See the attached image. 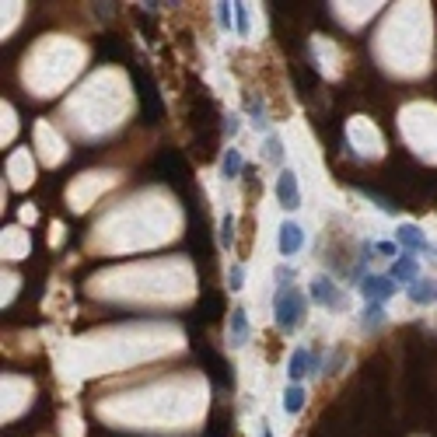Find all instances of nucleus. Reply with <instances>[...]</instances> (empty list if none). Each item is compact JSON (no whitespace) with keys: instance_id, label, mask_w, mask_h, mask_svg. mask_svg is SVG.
<instances>
[{"instance_id":"1","label":"nucleus","mask_w":437,"mask_h":437,"mask_svg":"<svg viewBox=\"0 0 437 437\" xmlns=\"http://www.w3.org/2000/svg\"><path fill=\"white\" fill-rule=\"evenodd\" d=\"M305 312H308V298H305L298 287H280V291L273 294V319H277V329L298 332V325L305 322Z\"/></svg>"},{"instance_id":"2","label":"nucleus","mask_w":437,"mask_h":437,"mask_svg":"<svg viewBox=\"0 0 437 437\" xmlns=\"http://www.w3.org/2000/svg\"><path fill=\"white\" fill-rule=\"evenodd\" d=\"M357 291H360L364 305H385V301H392V298L399 294V284H395L388 273H367V277L357 284Z\"/></svg>"},{"instance_id":"3","label":"nucleus","mask_w":437,"mask_h":437,"mask_svg":"<svg viewBox=\"0 0 437 437\" xmlns=\"http://www.w3.org/2000/svg\"><path fill=\"white\" fill-rule=\"evenodd\" d=\"M395 245L402 252H413V256H437V245L427 238V231H420V224L406 221L395 228Z\"/></svg>"},{"instance_id":"4","label":"nucleus","mask_w":437,"mask_h":437,"mask_svg":"<svg viewBox=\"0 0 437 437\" xmlns=\"http://www.w3.org/2000/svg\"><path fill=\"white\" fill-rule=\"evenodd\" d=\"M273 192H277L280 210L294 213V210L301 206V182H298V171H294V168H280V175H277V182H273Z\"/></svg>"},{"instance_id":"5","label":"nucleus","mask_w":437,"mask_h":437,"mask_svg":"<svg viewBox=\"0 0 437 437\" xmlns=\"http://www.w3.org/2000/svg\"><path fill=\"white\" fill-rule=\"evenodd\" d=\"M308 301H315L319 308H332V312H339L346 301H343V291L332 284V277H315L312 280V287H308Z\"/></svg>"},{"instance_id":"6","label":"nucleus","mask_w":437,"mask_h":437,"mask_svg":"<svg viewBox=\"0 0 437 437\" xmlns=\"http://www.w3.org/2000/svg\"><path fill=\"white\" fill-rule=\"evenodd\" d=\"M301 249H305V228H301L298 221H284V224L277 228V252H280L284 259H294Z\"/></svg>"},{"instance_id":"7","label":"nucleus","mask_w":437,"mask_h":437,"mask_svg":"<svg viewBox=\"0 0 437 437\" xmlns=\"http://www.w3.org/2000/svg\"><path fill=\"white\" fill-rule=\"evenodd\" d=\"M388 277H392L399 287H409L413 280H420V259H416L413 252H399V259H392Z\"/></svg>"},{"instance_id":"8","label":"nucleus","mask_w":437,"mask_h":437,"mask_svg":"<svg viewBox=\"0 0 437 437\" xmlns=\"http://www.w3.org/2000/svg\"><path fill=\"white\" fill-rule=\"evenodd\" d=\"M406 298H409L413 305H420V308L437 305V280H434V277H420V280H413V284L406 287Z\"/></svg>"},{"instance_id":"9","label":"nucleus","mask_w":437,"mask_h":437,"mask_svg":"<svg viewBox=\"0 0 437 437\" xmlns=\"http://www.w3.org/2000/svg\"><path fill=\"white\" fill-rule=\"evenodd\" d=\"M249 332H252L249 312H245L242 305L231 308V322H228V339H231V346H245V343H249Z\"/></svg>"},{"instance_id":"10","label":"nucleus","mask_w":437,"mask_h":437,"mask_svg":"<svg viewBox=\"0 0 437 437\" xmlns=\"http://www.w3.org/2000/svg\"><path fill=\"white\" fill-rule=\"evenodd\" d=\"M308 374H312V350L298 346L287 360V378H291V385H301V378H308Z\"/></svg>"},{"instance_id":"11","label":"nucleus","mask_w":437,"mask_h":437,"mask_svg":"<svg viewBox=\"0 0 437 437\" xmlns=\"http://www.w3.org/2000/svg\"><path fill=\"white\" fill-rule=\"evenodd\" d=\"M242 171H245L242 151H238V147H228V151L221 154V178H224V182H235V178H242Z\"/></svg>"},{"instance_id":"12","label":"nucleus","mask_w":437,"mask_h":437,"mask_svg":"<svg viewBox=\"0 0 437 437\" xmlns=\"http://www.w3.org/2000/svg\"><path fill=\"white\" fill-rule=\"evenodd\" d=\"M245 116H249V123H252L259 133H266V137L273 133V130H270V119H266V102H263V98L249 95V98H245Z\"/></svg>"},{"instance_id":"13","label":"nucleus","mask_w":437,"mask_h":437,"mask_svg":"<svg viewBox=\"0 0 437 437\" xmlns=\"http://www.w3.org/2000/svg\"><path fill=\"white\" fill-rule=\"evenodd\" d=\"M305 399H308V392H305L301 385H291V388H284L280 406H284V413H287V416H298V413L305 409Z\"/></svg>"},{"instance_id":"14","label":"nucleus","mask_w":437,"mask_h":437,"mask_svg":"<svg viewBox=\"0 0 437 437\" xmlns=\"http://www.w3.org/2000/svg\"><path fill=\"white\" fill-rule=\"evenodd\" d=\"M381 325H385V305H364L360 329H381Z\"/></svg>"},{"instance_id":"15","label":"nucleus","mask_w":437,"mask_h":437,"mask_svg":"<svg viewBox=\"0 0 437 437\" xmlns=\"http://www.w3.org/2000/svg\"><path fill=\"white\" fill-rule=\"evenodd\" d=\"M217 245L231 249L235 245V213H221V228H217Z\"/></svg>"},{"instance_id":"16","label":"nucleus","mask_w":437,"mask_h":437,"mask_svg":"<svg viewBox=\"0 0 437 437\" xmlns=\"http://www.w3.org/2000/svg\"><path fill=\"white\" fill-rule=\"evenodd\" d=\"M249 32H252L249 4H235V36H238V39H249Z\"/></svg>"},{"instance_id":"17","label":"nucleus","mask_w":437,"mask_h":437,"mask_svg":"<svg viewBox=\"0 0 437 437\" xmlns=\"http://www.w3.org/2000/svg\"><path fill=\"white\" fill-rule=\"evenodd\" d=\"M266 161H270V164H284V140H280L277 133L266 137Z\"/></svg>"},{"instance_id":"18","label":"nucleus","mask_w":437,"mask_h":437,"mask_svg":"<svg viewBox=\"0 0 437 437\" xmlns=\"http://www.w3.org/2000/svg\"><path fill=\"white\" fill-rule=\"evenodd\" d=\"M217 11V25H221V32H231V22H235V4H213Z\"/></svg>"},{"instance_id":"19","label":"nucleus","mask_w":437,"mask_h":437,"mask_svg":"<svg viewBox=\"0 0 437 437\" xmlns=\"http://www.w3.org/2000/svg\"><path fill=\"white\" fill-rule=\"evenodd\" d=\"M228 287H231V291H245V266H242V263H235V266L228 270Z\"/></svg>"},{"instance_id":"20","label":"nucleus","mask_w":437,"mask_h":437,"mask_svg":"<svg viewBox=\"0 0 437 437\" xmlns=\"http://www.w3.org/2000/svg\"><path fill=\"white\" fill-rule=\"evenodd\" d=\"M238 130H242V112L224 116V133H228V137H238Z\"/></svg>"},{"instance_id":"21","label":"nucleus","mask_w":437,"mask_h":437,"mask_svg":"<svg viewBox=\"0 0 437 437\" xmlns=\"http://www.w3.org/2000/svg\"><path fill=\"white\" fill-rule=\"evenodd\" d=\"M273 280H277V291H280V287H291V280H294V270H287V266H277V270H273Z\"/></svg>"},{"instance_id":"22","label":"nucleus","mask_w":437,"mask_h":437,"mask_svg":"<svg viewBox=\"0 0 437 437\" xmlns=\"http://www.w3.org/2000/svg\"><path fill=\"white\" fill-rule=\"evenodd\" d=\"M374 252H381V256H388V259H399V245H395V242H378Z\"/></svg>"},{"instance_id":"23","label":"nucleus","mask_w":437,"mask_h":437,"mask_svg":"<svg viewBox=\"0 0 437 437\" xmlns=\"http://www.w3.org/2000/svg\"><path fill=\"white\" fill-rule=\"evenodd\" d=\"M322 371V350H312V374Z\"/></svg>"},{"instance_id":"24","label":"nucleus","mask_w":437,"mask_h":437,"mask_svg":"<svg viewBox=\"0 0 437 437\" xmlns=\"http://www.w3.org/2000/svg\"><path fill=\"white\" fill-rule=\"evenodd\" d=\"M259 437H273V427H270V420H259Z\"/></svg>"}]
</instances>
